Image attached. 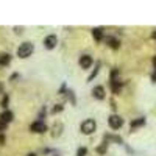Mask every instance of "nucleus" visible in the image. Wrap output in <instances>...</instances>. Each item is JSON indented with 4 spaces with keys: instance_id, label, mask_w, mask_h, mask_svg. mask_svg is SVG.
I'll use <instances>...</instances> for the list:
<instances>
[{
    "instance_id": "1",
    "label": "nucleus",
    "mask_w": 156,
    "mask_h": 156,
    "mask_svg": "<svg viewBox=\"0 0 156 156\" xmlns=\"http://www.w3.org/2000/svg\"><path fill=\"white\" fill-rule=\"evenodd\" d=\"M33 53V44L31 42H23L20 44L19 50H17V56L19 58H28Z\"/></svg>"
},
{
    "instance_id": "2",
    "label": "nucleus",
    "mask_w": 156,
    "mask_h": 156,
    "mask_svg": "<svg viewBox=\"0 0 156 156\" xmlns=\"http://www.w3.org/2000/svg\"><path fill=\"white\" fill-rule=\"evenodd\" d=\"M95 131V122L92 119H87L81 123V133L83 134H92Z\"/></svg>"
},
{
    "instance_id": "3",
    "label": "nucleus",
    "mask_w": 156,
    "mask_h": 156,
    "mask_svg": "<svg viewBox=\"0 0 156 156\" xmlns=\"http://www.w3.org/2000/svg\"><path fill=\"white\" fill-rule=\"evenodd\" d=\"M108 123L112 129H119L122 125H123V120H122V117L120 115H117V114H111L109 115V119H108Z\"/></svg>"
},
{
    "instance_id": "4",
    "label": "nucleus",
    "mask_w": 156,
    "mask_h": 156,
    "mask_svg": "<svg viewBox=\"0 0 156 156\" xmlns=\"http://www.w3.org/2000/svg\"><path fill=\"white\" fill-rule=\"evenodd\" d=\"M30 129H31L33 133H45V131H47V126H45V123H44L42 120H37V122L31 123Z\"/></svg>"
},
{
    "instance_id": "5",
    "label": "nucleus",
    "mask_w": 156,
    "mask_h": 156,
    "mask_svg": "<svg viewBox=\"0 0 156 156\" xmlns=\"http://www.w3.org/2000/svg\"><path fill=\"white\" fill-rule=\"evenodd\" d=\"M56 42H58V39H56V36L55 34H48L45 39H44V45H45V48H55V45H56Z\"/></svg>"
},
{
    "instance_id": "6",
    "label": "nucleus",
    "mask_w": 156,
    "mask_h": 156,
    "mask_svg": "<svg viewBox=\"0 0 156 156\" xmlns=\"http://www.w3.org/2000/svg\"><path fill=\"white\" fill-rule=\"evenodd\" d=\"M92 95L97 100H103V98H105V89H103V86H95L92 89Z\"/></svg>"
},
{
    "instance_id": "7",
    "label": "nucleus",
    "mask_w": 156,
    "mask_h": 156,
    "mask_svg": "<svg viewBox=\"0 0 156 156\" xmlns=\"http://www.w3.org/2000/svg\"><path fill=\"white\" fill-rule=\"evenodd\" d=\"M80 66H81L83 69H89L90 66H92V58H90L89 55H83V56L80 58Z\"/></svg>"
},
{
    "instance_id": "8",
    "label": "nucleus",
    "mask_w": 156,
    "mask_h": 156,
    "mask_svg": "<svg viewBox=\"0 0 156 156\" xmlns=\"http://www.w3.org/2000/svg\"><path fill=\"white\" fill-rule=\"evenodd\" d=\"M122 89V83L119 80H115V78H111V90L112 94H119Z\"/></svg>"
},
{
    "instance_id": "9",
    "label": "nucleus",
    "mask_w": 156,
    "mask_h": 156,
    "mask_svg": "<svg viewBox=\"0 0 156 156\" xmlns=\"http://www.w3.org/2000/svg\"><path fill=\"white\" fill-rule=\"evenodd\" d=\"M0 120H3L5 123H9L12 120V112L6 109L5 112H2V115H0Z\"/></svg>"
},
{
    "instance_id": "10",
    "label": "nucleus",
    "mask_w": 156,
    "mask_h": 156,
    "mask_svg": "<svg viewBox=\"0 0 156 156\" xmlns=\"http://www.w3.org/2000/svg\"><path fill=\"white\" fill-rule=\"evenodd\" d=\"M11 61V56L8 53H0V66H8Z\"/></svg>"
},
{
    "instance_id": "11",
    "label": "nucleus",
    "mask_w": 156,
    "mask_h": 156,
    "mask_svg": "<svg viewBox=\"0 0 156 156\" xmlns=\"http://www.w3.org/2000/svg\"><path fill=\"white\" fill-rule=\"evenodd\" d=\"M92 36H94V39H95L97 42H100L101 37H103V30L101 28H94L92 30Z\"/></svg>"
},
{
    "instance_id": "12",
    "label": "nucleus",
    "mask_w": 156,
    "mask_h": 156,
    "mask_svg": "<svg viewBox=\"0 0 156 156\" xmlns=\"http://www.w3.org/2000/svg\"><path fill=\"white\" fill-rule=\"evenodd\" d=\"M106 42H108V45L111 47V48H119V41H117L115 37H106Z\"/></svg>"
},
{
    "instance_id": "13",
    "label": "nucleus",
    "mask_w": 156,
    "mask_h": 156,
    "mask_svg": "<svg viewBox=\"0 0 156 156\" xmlns=\"http://www.w3.org/2000/svg\"><path fill=\"white\" fill-rule=\"evenodd\" d=\"M144 123H145V119H144V117H140V119H136V120L131 122V129H134V128H137V126H142Z\"/></svg>"
},
{
    "instance_id": "14",
    "label": "nucleus",
    "mask_w": 156,
    "mask_h": 156,
    "mask_svg": "<svg viewBox=\"0 0 156 156\" xmlns=\"http://www.w3.org/2000/svg\"><path fill=\"white\" fill-rule=\"evenodd\" d=\"M86 153H87V150H86L84 147H81V148H78V153H76V156H86Z\"/></svg>"
},
{
    "instance_id": "15",
    "label": "nucleus",
    "mask_w": 156,
    "mask_h": 156,
    "mask_svg": "<svg viewBox=\"0 0 156 156\" xmlns=\"http://www.w3.org/2000/svg\"><path fill=\"white\" fill-rule=\"evenodd\" d=\"M106 151V144H103V145H100L98 148H97V153H100V154H103Z\"/></svg>"
},
{
    "instance_id": "16",
    "label": "nucleus",
    "mask_w": 156,
    "mask_h": 156,
    "mask_svg": "<svg viewBox=\"0 0 156 156\" xmlns=\"http://www.w3.org/2000/svg\"><path fill=\"white\" fill-rule=\"evenodd\" d=\"M62 108H64L62 105H56V106H55L53 109H51V112H53V114H56V112H59V111H62Z\"/></svg>"
},
{
    "instance_id": "17",
    "label": "nucleus",
    "mask_w": 156,
    "mask_h": 156,
    "mask_svg": "<svg viewBox=\"0 0 156 156\" xmlns=\"http://www.w3.org/2000/svg\"><path fill=\"white\" fill-rule=\"evenodd\" d=\"M153 62H154V72H153V75H151V80H153V81H156V56H154Z\"/></svg>"
},
{
    "instance_id": "18",
    "label": "nucleus",
    "mask_w": 156,
    "mask_h": 156,
    "mask_svg": "<svg viewBox=\"0 0 156 156\" xmlns=\"http://www.w3.org/2000/svg\"><path fill=\"white\" fill-rule=\"evenodd\" d=\"M8 123H5L3 120H0V131H5V128H6Z\"/></svg>"
},
{
    "instance_id": "19",
    "label": "nucleus",
    "mask_w": 156,
    "mask_h": 156,
    "mask_svg": "<svg viewBox=\"0 0 156 156\" xmlns=\"http://www.w3.org/2000/svg\"><path fill=\"white\" fill-rule=\"evenodd\" d=\"M6 106H8V97L5 95V97H3V103H2V108L6 109Z\"/></svg>"
},
{
    "instance_id": "20",
    "label": "nucleus",
    "mask_w": 156,
    "mask_h": 156,
    "mask_svg": "<svg viewBox=\"0 0 156 156\" xmlns=\"http://www.w3.org/2000/svg\"><path fill=\"white\" fill-rule=\"evenodd\" d=\"M3 142H5V136H3V134H0V145H2Z\"/></svg>"
},
{
    "instance_id": "21",
    "label": "nucleus",
    "mask_w": 156,
    "mask_h": 156,
    "mask_svg": "<svg viewBox=\"0 0 156 156\" xmlns=\"http://www.w3.org/2000/svg\"><path fill=\"white\" fill-rule=\"evenodd\" d=\"M2 90H3V86H2V83H0V92H2Z\"/></svg>"
},
{
    "instance_id": "22",
    "label": "nucleus",
    "mask_w": 156,
    "mask_h": 156,
    "mask_svg": "<svg viewBox=\"0 0 156 156\" xmlns=\"http://www.w3.org/2000/svg\"><path fill=\"white\" fill-rule=\"evenodd\" d=\"M28 156H36V154H34V153H30V154H28Z\"/></svg>"
},
{
    "instance_id": "23",
    "label": "nucleus",
    "mask_w": 156,
    "mask_h": 156,
    "mask_svg": "<svg viewBox=\"0 0 156 156\" xmlns=\"http://www.w3.org/2000/svg\"><path fill=\"white\" fill-rule=\"evenodd\" d=\"M153 36H154V37H156V33H154V34H153Z\"/></svg>"
},
{
    "instance_id": "24",
    "label": "nucleus",
    "mask_w": 156,
    "mask_h": 156,
    "mask_svg": "<svg viewBox=\"0 0 156 156\" xmlns=\"http://www.w3.org/2000/svg\"><path fill=\"white\" fill-rule=\"evenodd\" d=\"M56 156H59V154H56Z\"/></svg>"
}]
</instances>
